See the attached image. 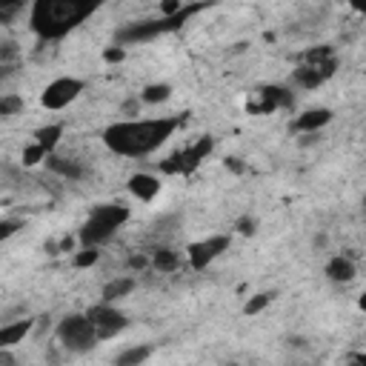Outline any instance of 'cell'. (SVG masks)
I'll return each instance as SVG.
<instances>
[{
    "label": "cell",
    "mask_w": 366,
    "mask_h": 366,
    "mask_svg": "<svg viewBox=\"0 0 366 366\" xmlns=\"http://www.w3.org/2000/svg\"><path fill=\"white\" fill-rule=\"evenodd\" d=\"M180 126V117H140V120H117L103 129V143L109 152L120 157H149L157 152Z\"/></svg>",
    "instance_id": "6da1fadb"
},
{
    "label": "cell",
    "mask_w": 366,
    "mask_h": 366,
    "mask_svg": "<svg viewBox=\"0 0 366 366\" xmlns=\"http://www.w3.org/2000/svg\"><path fill=\"white\" fill-rule=\"evenodd\" d=\"M226 366H240V363H226Z\"/></svg>",
    "instance_id": "836d02e7"
},
{
    "label": "cell",
    "mask_w": 366,
    "mask_h": 366,
    "mask_svg": "<svg viewBox=\"0 0 366 366\" xmlns=\"http://www.w3.org/2000/svg\"><path fill=\"white\" fill-rule=\"evenodd\" d=\"M152 266V257H146V254H132L129 257V269L132 272H140V269H149Z\"/></svg>",
    "instance_id": "83f0119b"
},
{
    "label": "cell",
    "mask_w": 366,
    "mask_h": 366,
    "mask_svg": "<svg viewBox=\"0 0 366 366\" xmlns=\"http://www.w3.org/2000/svg\"><path fill=\"white\" fill-rule=\"evenodd\" d=\"M355 11H360V14H366V3H355Z\"/></svg>",
    "instance_id": "d6a6232c"
},
{
    "label": "cell",
    "mask_w": 366,
    "mask_h": 366,
    "mask_svg": "<svg viewBox=\"0 0 366 366\" xmlns=\"http://www.w3.org/2000/svg\"><path fill=\"white\" fill-rule=\"evenodd\" d=\"M349 366H366V355H352L349 357Z\"/></svg>",
    "instance_id": "4dcf8cb0"
},
{
    "label": "cell",
    "mask_w": 366,
    "mask_h": 366,
    "mask_svg": "<svg viewBox=\"0 0 366 366\" xmlns=\"http://www.w3.org/2000/svg\"><path fill=\"white\" fill-rule=\"evenodd\" d=\"M86 83L80 77H54L51 83H46V89L40 92V106L49 109V112H60L66 109L69 103H74L80 94H83Z\"/></svg>",
    "instance_id": "52a82bcc"
},
{
    "label": "cell",
    "mask_w": 366,
    "mask_h": 366,
    "mask_svg": "<svg viewBox=\"0 0 366 366\" xmlns=\"http://www.w3.org/2000/svg\"><path fill=\"white\" fill-rule=\"evenodd\" d=\"M232 246V234H209L206 240H194L186 249V260L194 272H203L206 266H212L226 249Z\"/></svg>",
    "instance_id": "ba28073f"
},
{
    "label": "cell",
    "mask_w": 366,
    "mask_h": 366,
    "mask_svg": "<svg viewBox=\"0 0 366 366\" xmlns=\"http://www.w3.org/2000/svg\"><path fill=\"white\" fill-rule=\"evenodd\" d=\"M152 355H154V346H152V343H134V346H126V349L112 360V366H143Z\"/></svg>",
    "instance_id": "e0dca14e"
},
{
    "label": "cell",
    "mask_w": 366,
    "mask_h": 366,
    "mask_svg": "<svg viewBox=\"0 0 366 366\" xmlns=\"http://www.w3.org/2000/svg\"><path fill=\"white\" fill-rule=\"evenodd\" d=\"M323 274H326V280H332V283H352L355 274H357V269H355V260H352V257H346V254H332V257L326 260V266H323Z\"/></svg>",
    "instance_id": "5bb4252c"
},
{
    "label": "cell",
    "mask_w": 366,
    "mask_h": 366,
    "mask_svg": "<svg viewBox=\"0 0 366 366\" xmlns=\"http://www.w3.org/2000/svg\"><path fill=\"white\" fill-rule=\"evenodd\" d=\"M46 166H49V172H54L57 177H63V180H83L86 177V166L77 160V157H63V154H51L49 160H46Z\"/></svg>",
    "instance_id": "9a60e30c"
},
{
    "label": "cell",
    "mask_w": 366,
    "mask_h": 366,
    "mask_svg": "<svg viewBox=\"0 0 366 366\" xmlns=\"http://www.w3.org/2000/svg\"><path fill=\"white\" fill-rule=\"evenodd\" d=\"M180 263H183V257H180L174 249H154V252H152V269L160 272V274L177 272Z\"/></svg>",
    "instance_id": "ffe728a7"
},
{
    "label": "cell",
    "mask_w": 366,
    "mask_h": 366,
    "mask_svg": "<svg viewBox=\"0 0 366 366\" xmlns=\"http://www.w3.org/2000/svg\"><path fill=\"white\" fill-rule=\"evenodd\" d=\"M332 117H335L332 109H306V112H300L292 120V132H297V134H315L323 126H329Z\"/></svg>",
    "instance_id": "7c38bea8"
},
{
    "label": "cell",
    "mask_w": 366,
    "mask_h": 366,
    "mask_svg": "<svg viewBox=\"0 0 366 366\" xmlns=\"http://www.w3.org/2000/svg\"><path fill=\"white\" fill-rule=\"evenodd\" d=\"M203 6H186L180 14H174V17H154V20H137V23H129V26H123L117 34H114V40H117V46H129V43H146V40H152V37H157V34H166V31H172V29H177V26H183L194 11H200Z\"/></svg>",
    "instance_id": "277c9868"
},
{
    "label": "cell",
    "mask_w": 366,
    "mask_h": 366,
    "mask_svg": "<svg viewBox=\"0 0 366 366\" xmlns=\"http://www.w3.org/2000/svg\"><path fill=\"white\" fill-rule=\"evenodd\" d=\"M34 320H9L0 326V349H14L17 343H23V337L31 332Z\"/></svg>",
    "instance_id": "2e32d148"
},
{
    "label": "cell",
    "mask_w": 366,
    "mask_h": 366,
    "mask_svg": "<svg viewBox=\"0 0 366 366\" xmlns=\"http://www.w3.org/2000/svg\"><path fill=\"white\" fill-rule=\"evenodd\" d=\"M17 112H23V97H17V94H3V97H0V117H11V114H17Z\"/></svg>",
    "instance_id": "d4e9b609"
},
{
    "label": "cell",
    "mask_w": 366,
    "mask_h": 366,
    "mask_svg": "<svg viewBox=\"0 0 366 366\" xmlns=\"http://www.w3.org/2000/svg\"><path fill=\"white\" fill-rule=\"evenodd\" d=\"M160 189H163V183H160V177L152 174V172H137V174L129 177V192H132L137 200H143V203H152V200L160 194Z\"/></svg>",
    "instance_id": "4fadbf2b"
},
{
    "label": "cell",
    "mask_w": 366,
    "mask_h": 366,
    "mask_svg": "<svg viewBox=\"0 0 366 366\" xmlns=\"http://www.w3.org/2000/svg\"><path fill=\"white\" fill-rule=\"evenodd\" d=\"M234 229L240 232V234H254L257 232V217H252V214H243V217H237V223H234Z\"/></svg>",
    "instance_id": "484cf974"
},
{
    "label": "cell",
    "mask_w": 366,
    "mask_h": 366,
    "mask_svg": "<svg viewBox=\"0 0 366 366\" xmlns=\"http://www.w3.org/2000/svg\"><path fill=\"white\" fill-rule=\"evenodd\" d=\"M274 297H277L274 292H257L254 297H249V300H246L243 315H260V312H263V309H266V306H269Z\"/></svg>",
    "instance_id": "7402d4cb"
},
{
    "label": "cell",
    "mask_w": 366,
    "mask_h": 366,
    "mask_svg": "<svg viewBox=\"0 0 366 366\" xmlns=\"http://www.w3.org/2000/svg\"><path fill=\"white\" fill-rule=\"evenodd\" d=\"M335 69H337V57L323 60V63H300V66L295 69L292 80H295L300 89H317V86H323V83L335 74Z\"/></svg>",
    "instance_id": "8fae6325"
},
{
    "label": "cell",
    "mask_w": 366,
    "mask_h": 366,
    "mask_svg": "<svg viewBox=\"0 0 366 366\" xmlns=\"http://www.w3.org/2000/svg\"><path fill=\"white\" fill-rule=\"evenodd\" d=\"M132 217V212H129V206H123V203H103V206H94L92 209V214L86 217V223L80 226V232H77V240H80V246H100V243H106L109 237H114L117 234V229H123V223Z\"/></svg>",
    "instance_id": "3957f363"
},
{
    "label": "cell",
    "mask_w": 366,
    "mask_h": 366,
    "mask_svg": "<svg viewBox=\"0 0 366 366\" xmlns=\"http://www.w3.org/2000/svg\"><path fill=\"white\" fill-rule=\"evenodd\" d=\"M20 226H23L20 220H11V217H3V220H0V240H9V237H11V234H14L17 229H20Z\"/></svg>",
    "instance_id": "4316f807"
},
{
    "label": "cell",
    "mask_w": 366,
    "mask_h": 366,
    "mask_svg": "<svg viewBox=\"0 0 366 366\" xmlns=\"http://www.w3.org/2000/svg\"><path fill=\"white\" fill-rule=\"evenodd\" d=\"M134 286H137V277H132V274L114 277V280H109V283L103 286V292H100V300H103V303H114L117 297H126V295H132V292H134Z\"/></svg>",
    "instance_id": "ac0fdd59"
},
{
    "label": "cell",
    "mask_w": 366,
    "mask_h": 366,
    "mask_svg": "<svg viewBox=\"0 0 366 366\" xmlns=\"http://www.w3.org/2000/svg\"><path fill=\"white\" fill-rule=\"evenodd\" d=\"M172 97V86L169 83H149L143 92H140V100L143 103H163Z\"/></svg>",
    "instance_id": "44dd1931"
},
{
    "label": "cell",
    "mask_w": 366,
    "mask_h": 366,
    "mask_svg": "<svg viewBox=\"0 0 366 366\" xmlns=\"http://www.w3.org/2000/svg\"><path fill=\"white\" fill-rule=\"evenodd\" d=\"M212 149H214V137L203 134L192 146H186V149L174 152L169 160H163L160 163V172H166V174H189V172H194L212 154Z\"/></svg>",
    "instance_id": "8992f818"
},
{
    "label": "cell",
    "mask_w": 366,
    "mask_h": 366,
    "mask_svg": "<svg viewBox=\"0 0 366 366\" xmlns=\"http://www.w3.org/2000/svg\"><path fill=\"white\" fill-rule=\"evenodd\" d=\"M0 366H14V357H11V349H0Z\"/></svg>",
    "instance_id": "f546056e"
},
{
    "label": "cell",
    "mask_w": 366,
    "mask_h": 366,
    "mask_svg": "<svg viewBox=\"0 0 366 366\" xmlns=\"http://www.w3.org/2000/svg\"><path fill=\"white\" fill-rule=\"evenodd\" d=\"M357 309H360V312H366V289H363V292H360V297H357Z\"/></svg>",
    "instance_id": "1f68e13d"
},
{
    "label": "cell",
    "mask_w": 366,
    "mask_h": 366,
    "mask_svg": "<svg viewBox=\"0 0 366 366\" xmlns=\"http://www.w3.org/2000/svg\"><path fill=\"white\" fill-rule=\"evenodd\" d=\"M123 54H126L123 46H112V49L103 51V60H106V63H117V60H123Z\"/></svg>",
    "instance_id": "f1b7e54d"
},
{
    "label": "cell",
    "mask_w": 366,
    "mask_h": 366,
    "mask_svg": "<svg viewBox=\"0 0 366 366\" xmlns=\"http://www.w3.org/2000/svg\"><path fill=\"white\" fill-rule=\"evenodd\" d=\"M54 335H57L60 346H63V349H69V352H74V355H80V352H89V349H94V346L100 343V337H97V329H94L92 317H89L86 312H74V315H66V317L57 323Z\"/></svg>",
    "instance_id": "5b68a950"
},
{
    "label": "cell",
    "mask_w": 366,
    "mask_h": 366,
    "mask_svg": "<svg viewBox=\"0 0 366 366\" xmlns=\"http://www.w3.org/2000/svg\"><path fill=\"white\" fill-rule=\"evenodd\" d=\"M97 3H83V0H37L29 11V26L40 40H57L77 29Z\"/></svg>",
    "instance_id": "7a4b0ae2"
},
{
    "label": "cell",
    "mask_w": 366,
    "mask_h": 366,
    "mask_svg": "<svg viewBox=\"0 0 366 366\" xmlns=\"http://www.w3.org/2000/svg\"><path fill=\"white\" fill-rule=\"evenodd\" d=\"M286 106H292V92L283 86H260V89H254V94L249 100V109L257 114H269V112H277Z\"/></svg>",
    "instance_id": "30bf717a"
},
{
    "label": "cell",
    "mask_w": 366,
    "mask_h": 366,
    "mask_svg": "<svg viewBox=\"0 0 366 366\" xmlns=\"http://www.w3.org/2000/svg\"><path fill=\"white\" fill-rule=\"evenodd\" d=\"M89 317H92V323H94V329H97V337L100 340H112L114 335H120L126 326H129V317H126V312H120L114 303H97V306H92L89 312H86Z\"/></svg>",
    "instance_id": "9c48e42d"
},
{
    "label": "cell",
    "mask_w": 366,
    "mask_h": 366,
    "mask_svg": "<svg viewBox=\"0 0 366 366\" xmlns=\"http://www.w3.org/2000/svg\"><path fill=\"white\" fill-rule=\"evenodd\" d=\"M100 260V252L94 249V246H80V252H74V257H71V263L77 266V269H89V266H94Z\"/></svg>",
    "instance_id": "cb8c5ba5"
},
{
    "label": "cell",
    "mask_w": 366,
    "mask_h": 366,
    "mask_svg": "<svg viewBox=\"0 0 366 366\" xmlns=\"http://www.w3.org/2000/svg\"><path fill=\"white\" fill-rule=\"evenodd\" d=\"M20 160H23V166H37V163H46L49 160V152L43 149V146H37L34 140L23 149V154H20Z\"/></svg>",
    "instance_id": "603a6c76"
},
{
    "label": "cell",
    "mask_w": 366,
    "mask_h": 366,
    "mask_svg": "<svg viewBox=\"0 0 366 366\" xmlns=\"http://www.w3.org/2000/svg\"><path fill=\"white\" fill-rule=\"evenodd\" d=\"M60 137H63V126L60 123H46V126H40L37 132H34V143L37 146H43L46 152H49V157L54 154V149H57V143H60Z\"/></svg>",
    "instance_id": "d6986e66"
}]
</instances>
